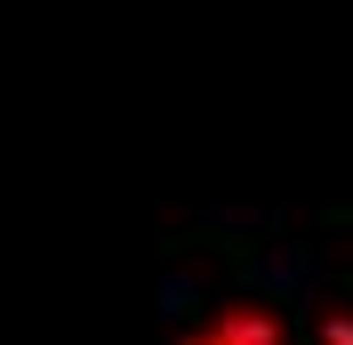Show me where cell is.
<instances>
[{
	"mask_svg": "<svg viewBox=\"0 0 353 345\" xmlns=\"http://www.w3.org/2000/svg\"><path fill=\"white\" fill-rule=\"evenodd\" d=\"M185 345H289V329H281V313H265V305H225V313H209Z\"/></svg>",
	"mask_w": 353,
	"mask_h": 345,
	"instance_id": "obj_1",
	"label": "cell"
},
{
	"mask_svg": "<svg viewBox=\"0 0 353 345\" xmlns=\"http://www.w3.org/2000/svg\"><path fill=\"white\" fill-rule=\"evenodd\" d=\"M313 345H353V305H330L321 329H313Z\"/></svg>",
	"mask_w": 353,
	"mask_h": 345,
	"instance_id": "obj_2",
	"label": "cell"
}]
</instances>
